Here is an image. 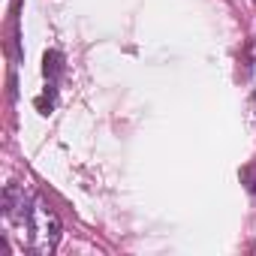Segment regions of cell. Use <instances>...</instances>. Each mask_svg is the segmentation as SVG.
Returning a JSON list of instances; mask_svg holds the SVG:
<instances>
[{
	"instance_id": "obj_1",
	"label": "cell",
	"mask_w": 256,
	"mask_h": 256,
	"mask_svg": "<svg viewBox=\"0 0 256 256\" xmlns=\"http://www.w3.org/2000/svg\"><path fill=\"white\" fill-rule=\"evenodd\" d=\"M24 226H28V241H30V250L40 253V256H48L58 241H60V220L58 214L42 202V199H34L30 202V211L24 217Z\"/></svg>"
},
{
	"instance_id": "obj_2",
	"label": "cell",
	"mask_w": 256,
	"mask_h": 256,
	"mask_svg": "<svg viewBox=\"0 0 256 256\" xmlns=\"http://www.w3.org/2000/svg\"><path fill=\"white\" fill-rule=\"evenodd\" d=\"M28 211H30V202L24 199V190H22L18 184H10V187L4 190V214H6V220L24 223Z\"/></svg>"
},
{
	"instance_id": "obj_3",
	"label": "cell",
	"mask_w": 256,
	"mask_h": 256,
	"mask_svg": "<svg viewBox=\"0 0 256 256\" xmlns=\"http://www.w3.org/2000/svg\"><path fill=\"white\" fill-rule=\"evenodd\" d=\"M60 72H64V54L54 52V48L46 52V58H42V76H46L48 82H58Z\"/></svg>"
},
{
	"instance_id": "obj_4",
	"label": "cell",
	"mask_w": 256,
	"mask_h": 256,
	"mask_svg": "<svg viewBox=\"0 0 256 256\" xmlns=\"http://www.w3.org/2000/svg\"><path fill=\"white\" fill-rule=\"evenodd\" d=\"M54 84H58V82H48V84H46V94L36 96L40 114H52V108H54V102H58V88H54Z\"/></svg>"
},
{
	"instance_id": "obj_5",
	"label": "cell",
	"mask_w": 256,
	"mask_h": 256,
	"mask_svg": "<svg viewBox=\"0 0 256 256\" xmlns=\"http://www.w3.org/2000/svg\"><path fill=\"white\" fill-rule=\"evenodd\" d=\"M253 4H256V0H253Z\"/></svg>"
}]
</instances>
